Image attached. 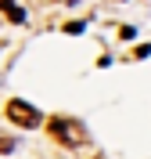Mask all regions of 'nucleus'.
<instances>
[{"mask_svg": "<svg viewBox=\"0 0 151 159\" xmlns=\"http://www.w3.org/2000/svg\"><path fill=\"white\" fill-rule=\"evenodd\" d=\"M47 130H50V138L61 141L65 148H79V145H86V127L76 123V119H69V116H54L47 123Z\"/></svg>", "mask_w": 151, "mask_h": 159, "instance_id": "1", "label": "nucleus"}, {"mask_svg": "<svg viewBox=\"0 0 151 159\" xmlns=\"http://www.w3.org/2000/svg\"><path fill=\"white\" fill-rule=\"evenodd\" d=\"M7 119L15 123V127H22V130H32V127H40L43 116L32 109L29 101H18V98H15V101H7Z\"/></svg>", "mask_w": 151, "mask_h": 159, "instance_id": "2", "label": "nucleus"}, {"mask_svg": "<svg viewBox=\"0 0 151 159\" xmlns=\"http://www.w3.org/2000/svg\"><path fill=\"white\" fill-rule=\"evenodd\" d=\"M0 11H4L11 22H25V11H22V7H15V0H0Z\"/></svg>", "mask_w": 151, "mask_h": 159, "instance_id": "3", "label": "nucleus"}, {"mask_svg": "<svg viewBox=\"0 0 151 159\" xmlns=\"http://www.w3.org/2000/svg\"><path fill=\"white\" fill-rule=\"evenodd\" d=\"M15 148H18V141L7 138V134H0V156H7V152H15Z\"/></svg>", "mask_w": 151, "mask_h": 159, "instance_id": "4", "label": "nucleus"}]
</instances>
